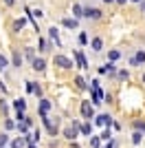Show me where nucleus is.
Instances as JSON below:
<instances>
[{"label":"nucleus","mask_w":145,"mask_h":148,"mask_svg":"<svg viewBox=\"0 0 145 148\" xmlns=\"http://www.w3.org/2000/svg\"><path fill=\"white\" fill-rule=\"evenodd\" d=\"M90 88H92V104L95 106H99V104H103L101 102V88H99V82H90Z\"/></svg>","instance_id":"nucleus-1"},{"label":"nucleus","mask_w":145,"mask_h":148,"mask_svg":"<svg viewBox=\"0 0 145 148\" xmlns=\"http://www.w3.org/2000/svg\"><path fill=\"white\" fill-rule=\"evenodd\" d=\"M81 115H84L86 119H92V115H95V108L90 106V102H81Z\"/></svg>","instance_id":"nucleus-2"},{"label":"nucleus","mask_w":145,"mask_h":148,"mask_svg":"<svg viewBox=\"0 0 145 148\" xmlns=\"http://www.w3.org/2000/svg\"><path fill=\"white\" fill-rule=\"evenodd\" d=\"M55 64H57V66H62V69H70V66H72V62L68 60L66 56H55Z\"/></svg>","instance_id":"nucleus-3"},{"label":"nucleus","mask_w":145,"mask_h":148,"mask_svg":"<svg viewBox=\"0 0 145 148\" xmlns=\"http://www.w3.org/2000/svg\"><path fill=\"white\" fill-rule=\"evenodd\" d=\"M97 126H112V117L110 115H99V117L95 119Z\"/></svg>","instance_id":"nucleus-4"},{"label":"nucleus","mask_w":145,"mask_h":148,"mask_svg":"<svg viewBox=\"0 0 145 148\" xmlns=\"http://www.w3.org/2000/svg\"><path fill=\"white\" fill-rule=\"evenodd\" d=\"M77 128H79V122H72V128H66L64 135H66L68 139H72V137H77Z\"/></svg>","instance_id":"nucleus-5"},{"label":"nucleus","mask_w":145,"mask_h":148,"mask_svg":"<svg viewBox=\"0 0 145 148\" xmlns=\"http://www.w3.org/2000/svg\"><path fill=\"white\" fill-rule=\"evenodd\" d=\"M84 16H86V18L97 20L99 16H101V11H99V9H90V7H88V9H84Z\"/></svg>","instance_id":"nucleus-6"},{"label":"nucleus","mask_w":145,"mask_h":148,"mask_svg":"<svg viewBox=\"0 0 145 148\" xmlns=\"http://www.w3.org/2000/svg\"><path fill=\"white\" fill-rule=\"evenodd\" d=\"M75 58H77V64L81 69H88V62H86V58L81 56V51H75Z\"/></svg>","instance_id":"nucleus-7"},{"label":"nucleus","mask_w":145,"mask_h":148,"mask_svg":"<svg viewBox=\"0 0 145 148\" xmlns=\"http://www.w3.org/2000/svg\"><path fill=\"white\" fill-rule=\"evenodd\" d=\"M132 64H145V51H139V53L132 58Z\"/></svg>","instance_id":"nucleus-8"},{"label":"nucleus","mask_w":145,"mask_h":148,"mask_svg":"<svg viewBox=\"0 0 145 148\" xmlns=\"http://www.w3.org/2000/svg\"><path fill=\"white\" fill-rule=\"evenodd\" d=\"M44 66H46V64H44L42 58H35V60H33V71H44Z\"/></svg>","instance_id":"nucleus-9"},{"label":"nucleus","mask_w":145,"mask_h":148,"mask_svg":"<svg viewBox=\"0 0 145 148\" xmlns=\"http://www.w3.org/2000/svg\"><path fill=\"white\" fill-rule=\"evenodd\" d=\"M64 27H66V29H75V27H77V18H64Z\"/></svg>","instance_id":"nucleus-10"},{"label":"nucleus","mask_w":145,"mask_h":148,"mask_svg":"<svg viewBox=\"0 0 145 148\" xmlns=\"http://www.w3.org/2000/svg\"><path fill=\"white\" fill-rule=\"evenodd\" d=\"M48 108H51V102H48V99H42V104H40V115H46Z\"/></svg>","instance_id":"nucleus-11"},{"label":"nucleus","mask_w":145,"mask_h":148,"mask_svg":"<svg viewBox=\"0 0 145 148\" xmlns=\"http://www.w3.org/2000/svg\"><path fill=\"white\" fill-rule=\"evenodd\" d=\"M13 106H16V111H24V108H26V102L20 97V99H16V102H13Z\"/></svg>","instance_id":"nucleus-12"},{"label":"nucleus","mask_w":145,"mask_h":148,"mask_svg":"<svg viewBox=\"0 0 145 148\" xmlns=\"http://www.w3.org/2000/svg\"><path fill=\"white\" fill-rule=\"evenodd\" d=\"M101 47H103L101 38H95V40H92V51H101Z\"/></svg>","instance_id":"nucleus-13"},{"label":"nucleus","mask_w":145,"mask_h":148,"mask_svg":"<svg viewBox=\"0 0 145 148\" xmlns=\"http://www.w3.org/2000/svg\"><path fill=\"white\" fill-rule=\"evenodd\" d=\"M72 16H75V18H81V16H84V9H81L79 5H75L72 7Z\"/></svg>","instance_id":"nucleus-14"},{"label":"nucleus","mask_w":145,"mask_h":148,"mask_svg":"<svg viewBox=\"0 0 145 148\" xmlns=\"http://www.w3.org/2000/svg\"><path fill=\"white\" fill-rule=\"evenodd\" d=\"M13 66H22V58H20V53H13Z\"/></svg>","instance_id":"nucleus-15"},{"label":"nucleus","mask_w":145,"mask_h":148,"mask_svg":"<svg viewBox=\"0 0 145 148\" xmlns=\"http://www.w3.org/2000/svg\"><path fill=\"white\" fill-rule=\"evenodd\" d=\"M7 64H9V62H7V58L2 56V53H0V73H2V71L7 69Z\"/></svg>","instance_id":"nucleus-16"},{"label":"nucleus","mask_w":145,"mask_h":148,"mask_svg":"<svg viewBox=\"0 0 145 148\" xmlns=\"http://www.w3.org/2000/svg\"><path fill=\"white\" fill-rule=\"evenodd\" d=\"M48 33H51V38H53L55 42L60 44V36H57V29H55V27H51V31H48Z\"/></svg>","instance_id":"nucleus-17"},{"label":"nucleus","mask_w":145,"mask_h":148,"mask_svg":"<svg viewBox=\"0 0 145 148\" xmlns=\"http://www.w3.org/2000/svg\"><path fill=\"white\" fill-rule=\"evenodd\" d=\"M75 84H77L79 88H86V82H84V77H79V75L75 77Z\"/></svg>","instance_id":"nucleus-18"},{"label":"nucleus","mask_w":145,"mask_h":148,"mask_svg":"<svg viewBox=\"0 0 145 148\" xmlns=\"http://www.w3.org/2000/svg\"><path fill=\"white\" fill-rule=\"evenodd\" d=\"M90 130H92L90 124H84V126H81V133H84V135H90Z\"/></svg>","instance_id":"nucleus-19"},{"label":"nucleus","mask_w":145,"mask_h":148,"mask_svg":"<svg viewBox=\"0 0 145 148\" xmlns=\"http://www.w3.org/2000/svg\"><path fill=\"white\" fill-rule=\"evenodd\" d=\"M119 56H121V53H119V51H115V49H112V51L108 53V58H110V60H119Z\"/></svg>","instance_id":"nucleus-20"},{"label":"nucleus","mask_w":145,"mask_h":148,"mask_svg":"<svg viewBox=\"0 0 145 148\" xmlns=\"http://www.w3.org/2000/svg\"><path fill=\"white\" fill-rule=\"evenodd\" d=\"M141 137H143V135H141L139 130H136V133L132 135V142H134V144H141Z\"/></svg>","instance_id":"nucleus-21"},{"label":"nucleus","mask_w":145,"mask_h":148,"mask_svg":"<svg viewBox=\"0 0 145 148\" xmlns=\"http://www.w3.org/2000/svg\"><path fill=\"white\" fill-rule=\"evenodd\" d=\"M134 128H136V130H143V133H145V122H134Z\"/></svg>","instance_id":"nucleus-22"},{"label":"nucleus","mask_w":145,"mask_h":148,"mask_svg":"<svg viewBox=\"0 0 145 148\" xmlns=\"http://www.w3.org/2000/svg\"><path fill=\"white\" fill-rule=\"evenodd\" d=\"M26 91H29V93H35V82H26Z\"/></svg>","instance_id":"nucleus-23"},{"label":"nucleus","mask_w":145,"mask_h":148,"mask_svg":"<svg viewBox=\"0 0 145 148\" xmlns=\"http://www.w3.org/2000/svg\"><path fill=\"white\" fill-rule=\"evenodd\" d=\"M110 137H112V135H110V128H106V130L101 133V139H106V142H108Z\"/></svg>","instance_id":"nucleus-24"},{"label":"nucleus","mask_w":145,"mask_h":148,"mask_svg":"<svg viewBox=\"0 0 145 148\" xmlns=\"http://www.w3.org/2000/svg\"><path fill=\"white\" fill-rule=\"evenodd\" d=\"M13 27H16V31H22V27H24V20H16V25H13Z\"/></svg>","instance_id":"nucleus-25"},{"label":"nucleus","mask_w":145,"mask_h":148,"mask_svg":"<svg viewBox=\"0 0 145 148\" xmlns=\"http://www.w3.org/2000/svg\"><path fill=\"white\" fill-rule=\"evenodd\" d=\"M7 142H9V137H7V135H0V148H5Z\"/></svg>","instance_id":"nucleus-26"},{"label":"nucleus","mask_w":145,"mask_h":148,"mask_svg":"<svg viewBox=\"0 0 145 148\" xmlns=\"http://www.w3.org/2000/svg\"><path fill=\"white\" fill-rule=\"evenodd\" d=\"M90 146L92 148H99V137H92V139H90Z\"/></svg>","instance_id":"nucleus-27"},{"label":"nucleus","mask_w":145,"mask_h":148,"mask_svg":"<svg viewBox=\"0 0 145 148\" xmlns=\"http://www.w3.org/2000/svg\"><path fill=\"white\" fill-rule=\"evenodd\" d=\"M79 42L86 44V42H88V36H86V33H79Z\"/></svg>","instance_id":"nucleus-28"},{"label":"nucleus","mask_w":145,"mask_h":148,"mask_svg":"<svg viewBox=\"0 0 145 148\" xmlns=\"http://www.w3.org/2000/svg\"><path fill=\"white\" fill-rule=\"evenodd\" d=\"M106 69H108V73H115V71H117L115 64H106Z\"/></svg>","instance_id":"nucleus-29"},{"label":"nucleus","mask_w":145,"mask_h":148,"mask_svg":"<svg viewBox=\"0 0 145 148\" xmlns=\"http://www.w3.org/2000/svg\"><path fill=\"white\" fill-rule=\"evenodd\" d=\"M5 2H7V5H9V7H11V5H13V2H16V0H5Z\"/></svg>","instance_id":"nucleus-30"},{"label":"nucleus","mask_w":145,"mask_h":148,"mask_svg":"<svg viewBox=\"0 0 145 148\" xmlns=\"http://www.w3.org/2000/svg\"><path fill=\"white\" fill-rule=\"evenodd\" d=\"M117 2H119V5H123V2H127V0H117Z\"/></svg>","instance_id":"nucleus-31"},{"label":"nucleus","mask_w":145,"mask_h":148,"mask_svg":"<svg viewBox=\"0 0 145 148\" xmlns=\"http://www.w3.org/2000/svg\"><path fill=\"white\" fill-rule=\"evenodd\" d=\"M103 2H115V0H103Z\"/></svg>","instance_id":"nucleus-32"},{"label":"nucleus","mask_w":145,"mask_h":148,"mask_svg":"<svg viewBox=\"0 0 145 148\" xmlns=\"http://www.w3.org/2000/svg\"><path fill=\"white\" fill-rule=\"evenodd\" d=\"M106 148H112V144H108V146H106Z\"/></svg>","instance_id":"nucleus-33"},{"label":"nucleus","mask_w":145,"mask_h":148,"mask_svg":"<svg viewBox=\"0 0 145 148\" xmlns=\"http://www.w3.org/2000/svg\"><path fill=\"white\" fill-rule=\"evenodd\" d=\"M143 82H145V73H143Z\"/></svg>","instance_id":"nucleus-34"},{"label":"nucleus","mask_w":145,"mask_h":148,"mask_svg":"<svg viewBox=\"0 0 145 148\" xmlns=\"http://www.w3.org/2000/svg\"><path fill=\"white\" fill-rule=\"evenodd\" d=\"M132 2H139V0H132Z\"/></svg>","instance_id":"nucleus-35"},{"label":"nucleus","mask_w":145,"mask_h":148,"mask_svg":"<svg viewBox=\"0 0 145 148\" xmlns=\"http://www.w3.org/2000/svg\"><path fill=\"white\" fill-rule=\"evenodd\" d=\"M143 9H145V5H143Z\"/></svg>","instance_id":"nucleus-36"}]
</instances>
